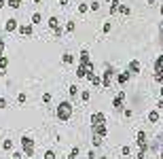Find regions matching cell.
Masks as SVG:
<instances>
[{
	"mask_svg": "<svg viewBox=\"0 0 163 159\" xmlns=\"http://www.w3.org/2000/svg\"><path fill=\"white\" fill-rule=\"evenodd\" d=\"M119 11H121L123 15H129V7H119Z\"/></svg>",
	"mask_w": 163,
	"mask_h": 159,
	"instance_id": "obj_30",
	"label": "cell"
},
{
	"mask_svg": "<svg viewBox=\"0 0 163 159\" xmlns=\"http://www.w3.org/2000/svg\"><path fill=\"white\" fill-rule=\"evenodd\" d=\"M91 129H93V136H102V138H106V134H108L106 123H96V125H91Z\"/></svg>",
	"mask_w": 163,
	"mask_h": 159,
	"instance_id": "obj_5",
	"label": "cell"
},
{
	"mask_svg": "<svg viewBox=\"0 0 163 159\" xmlns=\"http://www.w3.org/2000/svg\"><path fill=\"white\" fill-rule=\"evenodd\" d=\"M161 15H163V7H161Z\"/></svg>",
	"mask_w": 163,
	"mask_h": 159,
	"instance_id": "obj_43",
	"label": "cell"
},
{
	"mask_svg": "<svg viewBox=\"0 0 163 159\" xmlns=\"http://www.w3.org/2000/svg\"><path fill=\"white\" fill-rule=\"evenodd\" d=\"M87 9H89L87 4H79V13H87Z\"/></svg>",
	"mask_w": 163,
	"mask_h": 159,
	"instance_id": "obj_29",
	"label": "cell"
},
{
	"mask_svg": "<svg viewBox=\"0 0 163 159\" xmlns=\"http://www.w3.org/2000/svg\"><path fill=\"white\" fill-rule=\"evenodd\" d=\"M61 62H64V64H72V62H74V57L70 55V53H64V55H61Z\"/></svg>",
	"mask_w": 163,
	"mask_h": 159,
	"instance_id": "obj_18",
	"label": "cell"
},
{
	"mask_svg": "<svg viewBox=\"0 0 163 159\" xmlns=\"http://www.w3.org/2000/svg\"><path fill=\"white\" fill-rule=\"evenodd\" d=\"M21 149H23V153H26L28 157L34 155V140L30 138V136H23L21 138Z\"/></svg>",
	"mask_w": 163,
	"mask_h": 159,
	"instance_id": "obj_3",
	"label": "cell"
},
{
	"mask_svg": "<svg viewBox=\"0 0 163 159\" xmlns=\"http://www.w3.org/2000/svg\"><path fill=\"white\" fill-rule=\"evenodd\" d=\"M17 28H19V26H17V19H13V17L4 24V30H7V32H15Z\"/></svg>",
	"mask_w": 163,
	"mask_h": 159,
	"instance_id": "obj_11",
	"label": "cell"
},
{
	"mask_svg": "<svg viewBox=\"0 0 163 159\" xmlns=\"http://www.w3.org/2000/svg\"><path fill=\"white\" fill-rule=\"evenodd\" d=\"M34 2H36V4H40V2H42V0H34Z\"/></svg>",
	"mask_w": 163,
	"mask_h": 159,
	"instance_id": "obj_40",
	"label": "cell"
},
{
	"mask_svg": "<svg viewBox=\"0 0 163 159\" xmlns=\"http://www.w3.org/2000/svg\"><path fill=\"white\" fill-rule=\"evenodd\" d=\"M89 79H91V83H93V85H100V83H102V81H100V77H98V74H91V77H89Z\"/></svg>",
	"mask_w": 163,
	"mask_h": 159,
	"instance_id": "obj_25",
	"label": "cell"
},
{
	"mask_svg": "<svg viewBox=\"0 0 163 159\" xmlns=\"http://www.w3.org/2000/svg\"><path fill=\"white\" fill-rule=\"evenodd\" d=\"M96 123H106V117L102 112H93L91 115V125H96Z\"/></svg>",
	"mask_w": 163,
	"mask_h": 159,
	"instance_id": "obj_8",
	"label": "cell"
},
{
	"mask_svg": "<svg viewBox=\"0 0 163 159\" xmlns=\"http://www.w3.org/2000/svg\"><path fill=\"white\" fill-rule=\"evenodd\" d=\"M7 106H9L7 100H4V98H0V108H7Z\"/></svg>",
	"mask_w": 163,
	"mask_h": 159,
	"instance_id": "obj_32",
	"label": "cell"
},
{
	"mask_svg": "<svg viewBox=\"0 0 163 159\" xmlns=\"http://www.w3.org/2000/svg\"><path fill=\"white\" fill-rule=\"evenodd\" d=\"M89 9H91V11H98V9H100V2H93V4H91Z\"/></svg>",
	"mask_w": 163,
	"mask_h": 159,
	"instance_id": "obj_33",
	"label": "cell"
},
{
	"mask_svg": "<svg viewBox=\"0 0 163 159\" xmlns=\"http://www.w3.org/2000/svg\"><path fill=\"white\" fill-rule=\"evenodd\" d=\"M116 81H119L121 85H123V83H127V81H129V72H121L119 77H116Z\"/></svg>",
	"mask_w": 163,
	"mask_h": 159,
	"instance_id": "obj_16",
	"label": "cell"
},
{
	"mask_svg": "<svg viewBox=\"0 0 163 159\" xmlns=\"http://www.w3.org/2000/svg\"><path fill=\"white\" fill-rule=\"evenodd\" d=\"M42 102H51V94H44L42 96Z\"/></svg>",
	"mask_w": 163,
	"mask_h": 159,
	"instance_id": "obj_34",
	"label": "cell"
},
{
	"mask_svg": "<svg viewBox=\"0 0 163 159\" xmlns=\"http://www.w3.org/2000/svg\"><path fill=\"white\" fill-rule=\"evenodd\" d=\"M102 136H93V146H102Z\"/></svg>",
	"mask_w": 163,
	"mask_h": 159,
	"instance_id": "obj_24",
	"label": "cell"
},
{
	"mask_svg": "<svg viewBox=\"0 0 163 159\" xmlns=\"http://www.w3.org/2000/svg\"><path fill=\"white\" fill-rule=\"evenodd\" d=\"M21 2H23V0H7V4H9L11 9H19V7H21Z\"/></svg>",
	"mask_w": 163,
	"mask_h": 159,
	"instance_id": "obj_17",
	"label": "cell"
},
{
	"mask_svg": "<svg viewBox=\"0 0 163 159\" xmlns=\"http://www.w3.org/2000/svg\"><path fill=\"white\" fill-rule=\"evenodd\" d=\"M11 159H21V153H19V151H15V153H13V157H11Z\"/></svg>",
	"mask_w": 163,
	"mask_h": 159,
	"instance_id": "obj_36",
	"label": "cell"
},
{
	"mask_svg": "<svg viewBox=\"0 0 163 159\" xmlns=\"http://www.w3.org/2000/svg\"><path fill=\"white\" fill-rule=\"evenodd\" d=\"M129 72H133V74H138L140 72V62H129Z\"/></svg>",
	"mask_w": 163,
	"mask_h": 159,
	"instance_id": "obj_13",
	"label": "cell"
},
{
	"mask_svg": "<svg viewBox=\"0 0 163 159\" xmlns=\"http://www.w3.org/2000/svg\"><path fill=\"white\" fill-rule=\"evenodd\" d=\"M112 68H106V72H104V79H102V85L104 87H110V77H112Z\"/></svg>",
	"mask_w": 163,
	"mask_h": 159,
	"instance_id": "obj_12",
	"label": "cell"
},
{
	"mask_svg": "<svg viewBox=\"0 0 163 159\" xmlns=\"http://www.w3.org/2000/svg\"><path fill=\"white\" fill-rule=\"evenodd\" d=\"M44 159H55V153H53V151H47V153H44Z\"/></svg>",
	"mask_w": 163,
	"mask_h": 159,
	"instance_id": "obj_27",
	"label": "cell"
},
{
	"mask_svg": "<svg viewBox=\"0 0 163 159\" xmlns=\"http://www.w3.org/2000/svg\"><path fill=\"white\" fill-rule=\"evenodd\" d=\"M155 79H157L159 83L163 81V55H159L157 62H155Z\"/></svg>",
	"mask_w": 163,
	"mask_h": 159,
	"instance_id": "obj_4",
	"label": "cell"
},
{
	"mask_svg": "<svg viewBox=\"0 0 163 159\" xmlns=\"http://www.w3.org/2000/svg\"><path fill=\"white\" fill-rule=\"evenodd\" d=\"M17 30H19V34H23V36H32V32H34L32 24H26V26H19Z\"/></svg>",
	"mask_w": 163,
	"mask_h": 159,
	"instance_id": "obj_7",
	"label": "cell"
},
{
	"mask_svg": "<svg viewBox=\"0 0 163 159\" xmlns=\"http://www.w3.org/2000/svg\"><path fill=\"white\" fill-rule=\"evenodd\" d=\"M0 9H4V0H0Z\"/></svg>",
	"mask_w": 163,
	"mask_h": 159,
	"instance_id": "obj_37",
	"label": "cell"
},
{
	"mask_svg": "<svg viewBox=\"0 0 163 159\" xmlns=\"http://www.w3.org/2000/svg\"><path fill=\"white\" fill-rule=\"evenodd\" d=\"M123 102H125V91H119V96L114 98L112 106H114V108H121V106H123Z\"/></svg>",
	"mask_w": 163,
	"mask_h": 159,
	"instance_id": "obj_9",
	"label": "cell"
},
{
	"mask_svg": "<svg viewBox=\"0 0 163 159\" xmlns=\"http://www.w3.org/2000/svg\"><path fill=\"white\" fill-rule=\"evenodd\" d=\"M98 159H106V157H98Z\"/></svg>",
	"mask_w": 163,
	"mask_h": 159,
	"instance_id": "obj_44",
	"label": "cell"
},
{
	"mask_svg": "<svg viewBox=\"0 0 163 159\" xmlns=\"http://www.w3.org/2000/svg\"><path fill=\"white\" fill-rule=\"evenodd\" d=\"M76 157H79V146H74L72 151L68 153V159H76Z\"/></svg>",
	"mask_w": 163,
	"mask_h": 159,
	"instance_id": "obj_19",
	"label": "cell"
},
{
	"mask_svg": "<svg viewBox=\"0 0 163 159\" xmlns=\"http://www.w3.org/2000/svg\"><path fill=\"white\" fill-rule=\"evenodd\" d=\"M7 66H9V59L4 57V55H0V72L4 74V70H7Z\"/></svg>",
	"mask_w": 163,
	"mask_h": 159,
	"instance_id": "obj_14",
	"label": "cell"
},
{
	"mask_svg": "<svg viewBox=\"0 0 163 159\" xmlns=\"http://www.w3.org/2000/svg\"><path fill=\"white\" fill-rule=\"evenodd\" d=\"M159 108H163V100H161V102H159Z\"/></svg>",
	"mask_w": 163,
	"mask_h": 159,
	"instance_id": "obj_39",
	"label": "cell"
},
{
	"mask_svg": "<svg viewBox=\"0 0 163 159\" xmlns=\"http://www.w3.org/2000/svg\"><path fill=\"white\" fill-rule=\"evenodd\" d=\"M161 96H163V87H161Z\"/></svg>",
	"mask_w": 163,
	"mask_h": 159,
	"instance_id": "obj_42",
	"label": "cell"
},
{
	"mask_svg": "<svg viewBox=\"0 0 163 159\" xmlns=\"http://www.w3.org/2000/svg\"><path fill=\"white\" fill-rule=\"evenodd\" d=\"M40 21H42V15L40 13H34L32 15V24H40Z\"/></svg>",
	"mask_w": 163,
	"mask_h": 159,
	"instance_id": "obj_23",
	"label": "cell"
},
{
	"mask_svg": "<svg viewBox=\"0 0 163 159\" xmlns=\"http://www.w3.org/2000/svg\"><path fill=\"white\" fill-rule=\"evenodd\" d=\"M93 74V64L89 62V51L83 49L81 51V64L76 68V77L79 79H85V77H91Z\"/></svg>",
	"mask_w": 163,
	"mask_h": 159,
	"instance_id": "obj_1",
	"label": "cell"
},
{
	"mask_svg": "<svg viewBox=\"0 0 163 159\" xmlns=\"http://www.w3.org/2000/svg\"><path fill=\"white\" fill-rule=\"evenodd\" d=\"M68 94L72 96V98H76V94H79V87H76V85H70V89H68Z\"/></svg>",
	"mask_w": 163,
	"mask_h": 159,
	"instance_id": "obj_20",
	"label": "cell"
},
{
	"mask_svg": "<svg viewBox=\"0 0 163 159\" xmlns=\"http://www.w3.org/2000/svg\"><path fill=\"white\" fill-rule=\"evenodd\" d=\"M102 30H104V34H108V32H110V24H104V28H102Z\"/></svg>",
	"mask_w": 163,
	"mask_h": 159,
	"instance_id": "obj_35",
	"label": "cell"
},
{
	"mask_svg": "<svg viewBox=\"0 0 163 159\" xmlns=\"http://www.w3.org/2000/svg\"><path fill=\"white\" fill-rule=\"evenodd\" d=\"M70 117H72V104L70 102H61L57 106V119L59 121H68Z\"/></svg>",
	"mask_w": 163,
	"mask_h": 159,
	"instance_id": "obj_2",
	"label": "cell"
},
{
	"mask_svg": "<svg viewBox=\"0 0 163 159\" xmlns=\"http://www.w3.org/2000/svg\"><path fill=\"white\" fill-rule=\"evenodd\" d=\"M146 2H148V4H155V0H146Z\"/></svg>",
	"mask_w": 163,
	"mask_h": 159,
	"instance_id": "obj_38",
	"label": "cell"
},
{
	"mask_svg": "<svg viewBox=\"0 0 163 159\" xmlns=\"http://www.w3.org/2000/svg\"><path fill=\"white\" fill-rule=\"evenodd\" d=\"M49 28H51V30H53L57 36L61 34V28H59V21H57V17H51V19H49Z\"/></svg>",
	"mask_w": 163,
	"mask_h": 159,
	"instance_id": "obj_6",
	"label": "cell"
},
{
	"mask_svg": "<svg viewBox=\"0 0 163 159\" xmlns=\"http://www.w3.org/2000/svg\"><path fill=\"white\" fill-rule=\"evenodd\" d=\"M138 146H140V149H148V144H146V134H144V132H138Z\"/></svg>",
	"mask_w": 163,
	"mask_h": 159,
	"instance_id": "obj_10",
	"label": "cell"
},
{
	"mask_svg": "<svg viewBox=\"0 0 163 159\" xmlns=\"http://www.w3.org/2000/svg\"><path fill=\"white\" fill-rule=\"evenodd\" d=\"M81 98H83V102H89V91H83Z\"/></svg>",
	"mask_w": 163,
	"mask_h": 159,
	"instance_id": "obj_31",
	"label": "cell"
},
{
	"mask_svg": "<svg viewBox=\"0 0 163 159\" xmlns=\"http://www.w3.org/2000/svg\"><path fill=\"white\" fill-rule=\"evenodd\" d=\"M119 0H112V4H110V13H116V11H119Z\"/></svg>",
	"mask_w": 163,
	"mask_h": 159,
	"instance_id": "obj_21",
	"label": "cell"
},
{
	"mask_svg": "<svg viewBox=\"0 0 163 159\" xmlns=\"http://www.w3.org/2000/svg\"><path fill=\"white\" fill-rule=\"evenodd\" d=\"M2 149L4 151H11L13 149V140H2Z\"/></svg>",
	"mask_w": 163,
	"mask_h": 159,
	"instance_id": "obj_22",
	"label": "cell"
},
{
	"mask_svg": "<svg viewBox=\"0 0 163 159\" xmlns=\"http://www.w3.org/2000/svg\"><path fill=\"white\" fill-rule=\"evenodd\" d=\"M66 32H74V21H68V26H66Z\"/></svg>",
	"mask_w": 163,
	"mask_h": 159,
	"instance_id": "obj_26",
	"label": "cell"
},
{
	"mask_svg": "<svg viewBox=\"0 0 163 159\" xmlns=\"http://www.w3.org/2000/svg\"><path fill=\"white\" fill-rule=\"evenodd\" d=\"M17 102H19V104L26 102V94H19V96H17Z\"/></svg>",
	"mask_w": 163,
	"mask_h": 159,
	"instance_id": "obj_28",
	"label": "cell"
},
{
	"mask_svg": "<svg viewBox=\"0 0 163 159\" xmlns=\"http://www.w3.org/2000/svg\"><path fill=\"white\" fill-rule=\"evenodd\" d=\"M161 159H163V146H161Z\"/></svg>",
	"mask_w": 163,
	"mask_h": 159,
	"instance_id": "obj_41",
	"label": "cell"
},
{
	"mask_svg": "<svg viewBox=\"0 0 163 159\" xmlns=\"http://www.w3.org/2000/svg\"><path fill=\"white\" fill-rule=\"evenodd\" d=\"M148 121H150V123H157V121H159V112H157V110H150V112H148Z\"/></svg>",
	"mask_w": 163,
	"mask_h": 159,
	"instance_id": "obj_15",
	"label": "cell"
}]
</instances>
